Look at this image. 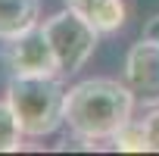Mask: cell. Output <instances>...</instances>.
<instances>
[{"mask_svg": "<svg viewBox=\"0 0 159 156\" xmlns=\"http://www.w3.org/2000/svg\"><path fill=\"white\" fill-rule=\"evenodd\" d=\"M3 66L10 69V75H59L53 47L41 25L13 41H3Z\"/></svg>", "mask_w": 159, "mask_h": 156, "instance_id": "277c9868", "label": "cell"}, {"mask_svg": "<svg viewBox=\"0 0 159 156\" xmlns=\"http://www.w3.org/2000/svg\"><path fill=\"white\" fill-rule=\"evenodd\" d=\"M22 137H25V131H22V125H19L10 100L3 97V100H0V153L22 150Z\"/></svg>", "mask_w": 159, "mask_h": 156, "instance_id": "9c48e42d", "label": "cell"}, {"mask_svg": "<svg viewBox=\"0 0 159 156\" xmlns=\"http://www.w3.org/2000/svg\"><path fill=\"white\" fill-rule=\"evenodd\" d=\"M137 97L116 78H84L69 88L66 97V128L72 137L109 140L128 119H134Z\"/></svg>", "mask_w": 159, "mask_h": 156, "instance_id": "6da1fadb", "label": "cell"}, {"mask_svg": "<svg viewBox=\"0 0 159 156\" xmlns=\"http://www.w3.org/2000/svg\"><path fill=\"white\" fill-rule=\"evenodd\" d=\"M143 38H153V41H159V16H153V19L143 25Z\"/></svg>", "mask_w": 159, "mask_h": 156, "instance_id": "8fae6325", "label": "cell"}, {"mask_svg": "<svg viewBox=\"0 0 159 156\" xmlns=\"http://www.w3.org/2000/svg\"><path fill=\"white\" fill-rule=\"evenodd\" d=\"M109 144H112L116 150H122V153H153L143 119H128V122L109 137Z\"/></svg>", "mask_w": 159, "mask_h": 156, "instance_id": "ba28073f", "label": "cell"}, {"mask_svg": "<svg viewBox=\"0 0 159 156\" xmlns=\"http://www.w3.org/2000/svg\"><path fill=\"white\" fill-rule=\"evenodd\" d=\"M41 0H0V41H13L41 25Z\"/></svg>", "mask_w": 159, "mask_h": 156, "instance_id": "52a82bcc", "label": "cell"}, {"mask_svg": "<svg viewBox=\"0 0 159 156\" xmlns=\"http://www.w3.org/2000/svg\"><path fill=\"white\" fill-rule=\"evenodd\" d=\"M125 85L140 106H159V41L140 38L125 56Z\"/></svg>", "mask_w": 159, "mask_h": 156, "instance_id": "5b68a950", "label": "cell"}, {"mask_svg": "<svg viewBox=\"0 0 159 156\" xmlns=\"http://www.w3.org/2000/svg\"><path fill=\"white\" fill-rule=\"evenodd\" d=\"M66 85L62 75H10L7 100L25 137H47L66 125Z\"/></svg>", "mask_w": 159, "mask_h": 156, "instance_id": "7a4b0ae2", "label": "cell"}, {"mask_svg": "<svg viewBox=\"0 0 159 156\" xmlns=\"http://www.w3.org/2000/svg\"><path fill=\"white\" fill-rule=\"evenodd\" d=\"M41 28H44V34L53 47V56H56V66H59L62 78L75 75L78 69H84V62L94 56L97 41H100V31L72 7L44 19Z\"/></svg>", "mask_w": 159, "mask_h": 156, "instance_id": "3957f363", "label": "cell"}, {"mask_svg": "<svg viewBox=\"0 0 159 156\" xmlns=\"http://www.w3.org/2000/svg\"><path fill=\"white\" fill-rule=\"evenodd\" d=\"M66 7L78 10L100 34H116L125 28L128 19V3L125 0H62Z\"/></svg>", "mask_w": 159, "mask_h": 156, "instance_id": "8992f818", "label": "cell"}, {"mask_svg": "<svg viewBox=\"0 0 159 156\" xmlns=\"http://www.w3.org/2000/svg\"><path fill=\"white\" fill-rule=\"evenodd\" d=\"M143 125H147V134H150V147H153V153H159V106H150V112L143 116Z\"/></svg>", "mask_w": 159, "mask_h": 156, "instance_id": "30bf717a", "label": "cell"}]
</instances>
